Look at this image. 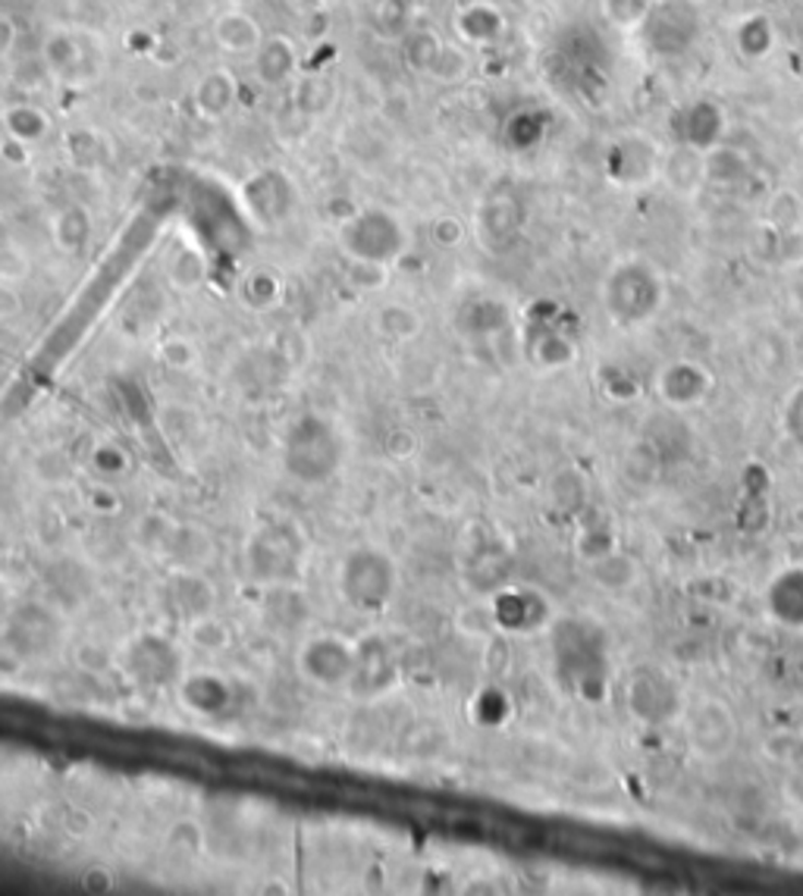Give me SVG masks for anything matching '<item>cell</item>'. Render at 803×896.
<instances>
[{
  "instance_id": "1",
  "label": "cell",
  "mask_w": 803,
  "mask_h": 896,
  "mask_svg": "<svg viewBox=\"0 0 803 896\" xmlns=\"http://www.w3.org/2000/svg\"><path fill=\"white\" fill-rule=\"evenodd\" d=\"M299 73V48L289 35H267L254 50V75L264 88H283Z\"/></svg>"
},
{
  "instance_id": "2",
  "label": "cell",
  "mask_w": 803,
  "mask_h": 896,
  "mask_svg": "<svg viewBox=\"0 0 803 896\" xmlns=\"http://www.w3.org/2000/svg\"><path fill=\"white\" fill-rule=\"evenodd\" d=\"M712 389V376L706 374V367L700 364H691V361H678L669 364L662 376H659V392L662 399L675 408H694L700 404Z\"/></svg>"
},
{
  "instance_id": "3",
  "label": "cell",
  "mask_w": 803,
  "mask_h": 896,
  "mask_svg": "<svg viewBox=\"0 0 803 896\" xmlns=\"http://www.w3.org/2000/svg\"><path fill=\"white\" fill-rule=\"evenodd\" d=\"M264 28L261 23L245 13V10H226L214 20V41L217 48L226 53H236V57H254V50L261 48L264 41Z\"/></svg>"
},
{
  "instance_id": "4",
  "label": "cell",
  "mask_w": 803,
  "mask_h": 896,
  "mask_svg": "<svg viewBox=\"0 0 803 896\" xmlns=\"http://www.w3.org/2000/svg\"><path fill=\"white\" fill-rule=\"evenodd\" d=\"M731 740H734V718L726 705L719 702L700 705L691 724V743L700 749L703 755H719L722 749L731 747Z\"/></svg>"
},
{
  "instance_id": "5",
  "label": "cell",
  "mask_w": 803,
  "mask_h": 896,
  "mask_svg": "<svg viewBox=\"0 0 803 896\" xmlns=\"http://www.w3.org/2000/svg\"><path fill=\"white\" fill-rule=\"evenodd\" d=\"M239 95V82L229 70H211L207 75H201L199 85H195V110H199L201 120H224L226 113L232 110Z\"/></svg>"
},
{
  "instance_id": "6",
  "label": "cell",
  "mask_w": 803,
  "mask_h": 896,
  "mask_svg": "<svg viewBox=\"0 0 803 896\" xmlns=\"http://www.w3.org/2000/svg\"><path fill=\"white\" fill-rule=\"evenodd\" d=\"M455 28H458V38H462L465 45L487 48V45H493L502 32H505V20H502V13L493 3H483V0H480V3H471V7H465V10L458 13Z\"/></svg>"
},
{
  "instance_id": "7",
  "label": "cell",
  "mask_w": 803,
  "mask_h": 896,
  "mask_svg": "<svg viewBox=\"0 0 803 896\" xmlns=\"http://www.w3.org/2000/svg\"><path fill=\"white\" fill-rule=\"evenodd\" d=\"M0 125L3 135L23 142V145H38L53 132V120L48 110L35 107V104H13L0 113Z\"/></svg>"
},
{
  "instance_id": "8",
  "label": "cell",
  "mask_w": 803,
  "mask_h": 896,
  "mask_svg": "<svg viewBox=\"0 0 803 896\" xmlns=\"http://www.w3.org/2000/svg\"><path fill=\"white\" fill-rule=\"evenodd\" d=\"M41 60L48 66V73L53 75H75L82 66V45L73 38V32L67 28H53L48 38H45V48H41Z\"/></svg>"
},
{
  "instance_id": "9",
  "label": "cell",
  "mask_w": 803,
  "mask_h": 896,
  "mask_svg": "<svg viewBox=\"0 0 803 896\" xmlns=\"http://www.w3.org/2000/svg\"><path fill=\"white\" fill-rule=\"evenodd\" d=\"M443 38L433 32V28H411L405 38H402V57H405V66L411 73H430L433 60L440 57L443 50Z\"/></svg>"
},
{
  "instance_id": "10",
  "label": "cell",
  "mask_w": 803,
  "mask_h": 896,
  "mask_svg": "<svg viewBox=\"0 0 803 896\" xmlns=\"http://www.w3.org/2000/svg\"><path fill=\"white\" fill-rule=\"evenodd\" d=\"M371 10L383 38H405L411 32V0H371Z\"/></svg>"
},
{
  "instance_id": "11",
  "label": "cell",
  "mask_w": 803,
  "mask_h": 896,
  "mask_svg": "<svg viewBox=\"0 0 803 896\" xmlns=\"http://www.w3.org/2000/svg\"><path fill=\"white\" fill-rule=\"evenodd\" d=\"M468 70H471V60H468V53H465V48L462 45H443V50H440V57L433 60V66H430V78H436V82H443V85H455V82H462L465 75H468Z\"/></svg>"
},
{
  "instance_id": "12",
  "label": "cell",
  "mask_w": 803,
  "mask_h": 896,
  "mask_svg": "<svg viewBox=\"0 0 803 896\" xmlns=\"http://www.w3.org/2000/svg\"><path fill=\"white\" fill-rule=\"evenodd\" d=\"M326 104V85L321 78H301L296 85V98H292V110H299L304 117H317Z\"/></svg>"
},
{
  "instance_id": "13",
  "label": "cell",
  "mask_w": 803,
  "mask_h": 896,
  "mask_svg": "<svg viewBox=\"0 0 803 896\" xmlns=\"http://www.w3.org/2000/svg\"><path fill=\"white\" fill-rule=\"evenodd\" d=\"M151 60H154V63H164V70H173V66L182 63V50H179V45H173V41H157L154 50H151Z\"/></svg>"
},
{
  "instance_id": "14",
  "label": "cell",
  "mask_w": 803,
  "mask_h": 896,
  "mask_svg": "<svg viewBox=\"0 0 803 896\" xmlns=\"http://www.w3.org/2000/svg\"><path fill=\"white\" fill-rule=\"evenodd\" d=\"M157 41H160V38L151 35L148 28H139V32H129V35H125V48L132 50V53H145V57H151V50H154Z\"/></svg>"
},
{
  "instance_id": "15",
  "label": "cell",
  "mask_w": 803,
  "mask_h": 896,
  "mask_svg": "<svg viewBox=\"0 0 803 896\" xmlns=\"http://www.w3.org/2000/svg\"><path fill=\"white\" fill-rule=\"evenodd\" d=\"M16 41H20V28H16V23H13L10 16H0V57H7L10 50L16 48Z\"/></svg>"
},
{
  "instance_id": "16",
  "label": "cell",
  "mask_w": 803,
  "mask_h": 896,
  "mask_svg": "<svg viewBox=\"0 0 803 896\" xmlns=\"http://www.w3.org/2000/svg\"><path fill=\"white\" fill-rule=\"evenodd\" d=\"M25 148H28V145L10 138V135H3V142H0V154H3V160H10V164H25V160H28V150Z\"/></svg>"
},
{
  "instance_id": "17",
  "label": "cell",
  "mask_w": 803,
  "mask_h": 896,
  "mask_svg": "<svg viewBox=\"0 0 803 896\" xmlns=\"http://www.w3.org/2000/svg\"><path fill=\"white\" fill-rule=\"evenodd\" d=\"M299 7H304V10H311V13H317V10H324L329 0H296Z\"/></svg>"
},
{
  "instance_id": "18",
  "label": "cell",
  "mask_w": 803,
  "mask_h": 896,
  "mask_svg": "<svg viewBox=\"0 0 803 896\" xmlns=\"http://www.w3.org/2000/svg\"><path fill=\"white\" fill-rule=\"evenodd\" d=\"M656 3H662V0H656Z\"/></svg>"
}]
</instances>
